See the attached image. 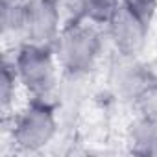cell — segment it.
Wrapping results in <instances>:
<instances>
[{
	"label": "cell",
	"mask_w": 157,
	"mask_h": 157,
	"mask_svg": "<svg viewBox=\"0 0 157 157\" xmlns=\"http://www.w3.org/2000/svg\"><path fill=\"white\" fill-rule=\"evenodd\" d=\"M129 144L135 153H157V118L142 115L129 128Z\"/></svg>",
	"instance_id": "cell-6"
},
{
	"label": "cell",
	"mask_w": 157,
	"mask_h": 157,
	"mask_svg": "<svg viewBox=\"0 0 157 157\" xmlns=\"http://www.w3.org/2000/svg\"><path fill=\"white\" fill-rule=\"evenodd\" d=\"M63 19L54 0H30L24 8V22L21 37L24 43L54 48L61 30Z\"/></svg>",
	"instance_id": "cell-4"
},
{
	"label": "cell",
	"mask_w": 157,
	"mask_h": 157,
	"mask_svg": "<svg viewBox=\"0 0 157 157\" xmlns=\"http://www.w3.org/2000/svg\"><path fill=\"white\" fill-rule=\"evenodd\" d=\"M17 70L13 63L4 61L2 65V74H0V107H2L4 113H8V109L11 107L13 100H15V91H17Z\"/></svg>",
	"instance_id": "cell-9"
},
{
	"label": "cell",
	"mask_w": 157,
	"mask_h": 157,
	"mask_svg": "<svg viewBox=\"0 0 157 157\" xmlns=\"http://www.w3.org/2000/svg\"><path fill=\"white\" fill-rule=\"evenodd\" d=\"M118 8L120 0H83V21L107 26Z\"/></svg>",
	"instance_id": "cell-7"
},
{
	"label": "cell",
	"mask_w": 157,
	"mask_h": 157,
	"mask_svg": "<svg viewBox=\"0 0 157 157\" xmlns=\"http://www.w3.org/2000/svg\"><path fill=\"white\" fill-rule=\"evenodd\" d=\"M54 4L61 13L65 26L83 21V0H54Z\"/></svg>",
	"instance_id": "cell-10"
},
{
	"label": "cell",
	"mask_w": 157,
	"mask_h": 157,
	"mask_svg": "<svg viewBox=\"0 0 157 157\" xmlns=\"http://www.w3.org/2000/svg\"><path fill=\"white\" fill-rule=\"evenodd\" d=\"M21 85L37 100H48L57 83V57L54 48L24 43L13 59Z\"/></svg>",
	"instance_id": "cell-2"
},
{
	"label": "cell",
	"mask_w": 157,
	"mask_h": 157,
	"mask_svg": "<svg viewBox=\"0 0 157 157\" xmlns=\"http://www.w3.org/2000/svg\"><path fill=\"white\" fill-rule=\"evenodd\" d=\"M57 129L56 115L48 100L33 98L13 120V142L22 151H39L54 139Z\"/></svg>",
	"instance_id": "cell-3"
},
{
	"label": "cell",
	"mask_w": 157,
	"mask_h": 157,
	"mask_svg": "<svg viewBox=\"0 0 157 157\" xmlns=\"http://www.w3.org/2000/svg\"><path fill=\"white\" fill-rule=\"evenodd\" d=\"M54 52L59 67L65 72L82 76L94 68L102 54V37L94 24L78 21L63 26L54 44Z\"/></svg>",
	"instance_id": "cell-1"
},
{
	"label": "cell",
	"mask_w": 157,
	"mask_h": 157,
	"mask_svg": "<svg viewBox=\"0 0 157 157\" xmlns=\"http://www.w3.org/2000/svg\"><path fill=\"white\" fill-rule=\"evenodd\" d=\"M24 8L26 4L17 0H2V30L4 35H21L24 22Z\"/></svg>",
	"instance_id": "cell-8"
},
{
	"label": "cell",
	"mask_w": 157,
	"mask_h": 157,
	"mask_svg": "<svg viewBox=\"0 0 157 157\" xmlns=\"http://www.w3.org/2000/svg\"><path fill=\"white\" fill-rule=\"evenodd\" d=\"M120 4L142 17L144 21L151 22L157 11V0H120Z\"/></svg>",
	"instance_id": "cell-11"
},
{
	"label": "cell",
	"mask_w": 157,
	"mask_h": 157,
	"mask_svg": "<svg viewBox=\"0 0 157 157\" xmlns=\"http://www.w3.org/2000/svg\"><path fill=\"white\" fill-rule=\"evenodd\" d=\"M150 24L151 22L144 21L142 17H139L137 13H133L131 10L120 4V8L117 10L107 28H109V35L113 39L115 48L122 56L133 57L144 48L148 32H150Z\"/></svg>",
	"instance_id": "cell-5"
}]
</instances>
